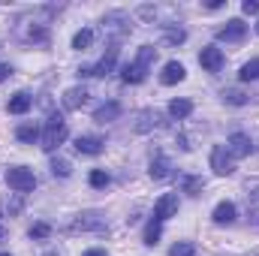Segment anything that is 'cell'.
<instances>
[{
    "mask_svg": "<svg viewBox=\"0 0 259 256\" xmlns=\"http://www.w3.org/2000/svg\"><path fill=\"white\" fill-rule=\"evenodd\" d=\"M66 139V121L64 115H58V112H52L49 115V121H46V130H42V151H55L58 145H64Z\"/></svg>",
    "mask_w": 259,
    "mask_h": 256,
    "instance_id": "cell-1",
    "label": "cell"
},
{
    "mask_svg": "<svg viewBox=\"0 0 259 256\" xmlns=\"http://www.w3.org/2000/svg\"><path fill=\"white\" fill-rule=\"evenodd\" d=\"M103 30H106L109 36H127L130 33V18L124 12H112V15L103 18Z\"/></svg>",
    "mask_w": 259,
    "mask_h": 256,
    "instance_id": "cell-7",
    "label": "cell"
},
{
    "mask_svg": "<svg viewBox=\"0 0 259 256\" xmlns=\"http://www.w3.org/2000/svg\"><path fill=\"white\" fill-rule=\"evenodd\" d=\"M84 103H88V91H84V88H69V91L64 94L66 109H81Z\"/></svg>",
    "mask_w": 259,
    "mask_h": 256,
    "instance_id": "cell-19",
    "label": "cell"
},
{
    "mask_svg": "<svg viewBox=\"0 0 259 256\" xmlns=\"http://www.w3.org/2000/svg\"><path fill=\"white\" fill-rule=\"evenodd\" d=\"M30 106H33V97L30 94H24V91H18V94H12L9 97V112L12 115H24V112H30Z\"/></svg>",
    "mask_w": 259,
    "mask_h": 256,
    "instance_id": "cell-14",
    "label": "cell"
},
{
    "mask_svg": "<svg viewBox=\"0 0 259 256\" xmlns=\"http://www.w3.org/2000/svg\"><path fill=\"white\" fill-rule=\"evenodd\" d=\"M103 145H106V142H103L100 136H78V139H75V151H78V154H91V157H94V154H103Z\"/></svg>",
    "mask_w": 259,
    "mask_h": 256,
    "instance_id": "cell-12",
    "label": "cell"
},
{
    "mask_svg": "<svg viewBox=\"0 0 259 256\" xmlns=\"http://www.w3.org/2000/svg\"><path fill=\"white\" fill-rule=\"evenodd\" d=\"M175 214H178V193H163L157 199V205H154V217L163 223V220H169Z\"/></svg>",
    "mask_w": 259,
    "mask_h": 256,
    "instance_id": "cell-6",
    "label": "cell"
},
{
    "mask_svg": "<svg viewBox=\"0 0 259 256\" xmlns=\"http://www.w3.org/2000/svg\"><path fill=\"white\" fill-rule=\"evenodd\" d=\"M88 181H91V187H97V190H103V187H109V181H112V178H109V172H103V169H94Z\"/></svg>",
    "mask_w": 259,
    "mask_h": 256,
    "instance_id": "cell-30",
    "label": "cell"
},
{
    "mask_svg": "<svg viewBox=\"0 0 259 256\" xmlns=\"http://www.w3.org/2000/svg\"><path fill=\"white\" fill-rule=\"evenodd\" d=\"M199 64L205 66L208 72H220L223 64H226V58H223V52H220L217 46H205V49L199 52Z\"/></svg>",
    "mask_w": 259,
    "mask_h": 256,
    "instance_id": "cell-9",
    "label": "cell"
},
{
    "mask_svg": "<svg viewBox=\"0 0 259 256\" xmlns=\"http://www.w3.org/2000/svg\"><path fill=\"white\" fill-rule=\"evenodd\" d=\"M226 151H229V157H247L253 151V142H250L247 133H232L229 142H226Z\"/></svg>",
    "mask_w": 259,
    "mask_h": 256,
    "instance_id": "cell-10",
    "label": "cell"
},
{
    "mask_svg": "<svg viewBox=\"0 0 259 256\" xmlns=\"http://www.w3.org/2000/svg\"><path fill=\"white\" fill-rule=\"evenodd\" d=\"M52 175H55V178H69V175H72L69 160H61V157H58V160H52Z\"/></svg>",
    "mask_w": 259,
    "mask_h": 256,
    "instance_id": "cell-29",
    "label": "cell"
},
{
    "mask_svg": "<svg viewBox=\"0 0 259 256\" xmlns=\"http://www.w3.org/2000/svg\"><path fill=\"white\" fill-rule=\"evenodd\" d=\"M52 235V226L49 223H33L30 226V238H49Z\"/></svg>",
    "mask_w": 259,
    "mask_h": 256,
    "instance_id": "cell-33",
    "label": "cell"
},
{
    "mask_svg": "<svg viewBox=\"0 0 259 256\" xmlns=\"http://www.w3.org/2000/svg\"><path fill=\"white\" fill-rule=\"evenodd\" d=\"M9 75H12V66L3 64V66H0V81H3V78H9Z\"/></svg>",
    "mask_w": 259,
    "mask_h": 256,
    "instance_id": "cell-36",
    "label": "cell"
},
{
    "mask_svg": "<svg viewBox=\"0 0 259 256\" xmlns=\"http://www.w3.org/2000/svg\"><path fill=\"white\" fill-rule=\"evenodd\" d=\"M169 256H196V247L190 241H178V244H172Z\"/></svg>",
    "mask_w": 259,
    "mask_h": 256,
    "instance_id": "cell-31",
    "label": "cell"
},
{
    "mask_svg": "<svg viewBox=\"0 0 259 256\" xmlns=\"http://www.w3.org/2000/svg\"><path fill=\"white\" fill-rule=\"evenodd\" d=\"M27 39H33V42H46V39H49V30H46V27H30V30H27Z\"/></svg>",
    "mask_w": 259,
    "mask_h": 256,
    "instance_id": "cell-34",
    "label": "cell"
},
{
    "mask_svg": "<svg viewBox=\"0 0 259 256\" xmlns=\"http://www.w3.org/2000/svg\"><path fill=\"white\" fill-rule=\"evenodd\" d=\"M157 127H163V118H160L157 112L145 109V112H139V115H136V124H133L136 133H148V130H157Z\"/></svg>",
    "mask_w": 259,
    "mask_h": 256,
    "instance_id": "cell-11",
    "label": "cell"
},
{
    "mask_svg": "<svg viewBox=\"0 0 259 256\" xmlns=\"http://www.w3.org/2000/svg\"><path fill=\"white\" fill-rule=\"evenodd\" d=\"M181 187H184V193H190V196H199V193L205 190V181L196 178V175H187V178L181 181Z\"/></svg>",
    "mask_w": 259,
    "mask_h": 256,
    "instance_id": "cell-27",
    "label": "cell"
},
{
    "mask_svg": "<svg viewBox=\"0 0 259 256\" xmlns=\"http://www.w3.org/2000/svg\"><path fill=\"white\" fill-rule=\"evenodd\" d=\"M0 256H9V253H0Z\"/></svg>",
    "mask_w": 259,
    "mask_h": 256,
    "instance_id": "cell-41",
    "label": "cell"
},
{
    "mask_svg": "<svg viewBox=\"0 0 259 256\" xmlns=\"http://www.w3.org/2000/svg\"><path fill=\"white\" fill-rule=\"evenodd\" d=\"M145 75H148V72H145V66H139L136 61L121 69V78H124L127 84H142V81H145Z\"/></svg>",
    "mask_w": 259,
    "mask_h": 256,
    "instance_id": "cell-20",
    "label": "cell"
},
{
    "mask_svg": "<svg viewBox=\"0 0 259 256\" xmlns=\"http://www.w3.org/2000/svg\"><path fill=\"white\" fill-rule=\"evenodd\" d=\"M247 211H250L253 223H259V181L247 187Z\"/></svg>",
    "mask_w": 259,
    "mask_h": 256,
    "instance_id": "cell-21",
    "label": "cell"
},
{
    "mask_svg": "<svg viewBox=\"0 0 259 256\" xmlns=\"http://www.w3.org/2000/svg\"><path fill=\"white\" fill-rule=\"evenodd\" d=\"M115 61H118V46L112 42V46L106 49V55H103L97 64H94V66H81V69H78V75H81V78H88V75H109V72L115 69Z\"/></svg>",
    "mask_w": 259,
    "mask_h": 256,
    "instance_id": "cell-3",
    "label": "cell"
},
{
    "mask_svg": "<svg viewBox=\"0 0 259 256\" xmlns=\"http://www.w3.org/2000/svg\"><path fill=\"white\" fill-rule=\"evenodd\" d=\"M160 232H163V226H160V220L154 217V220L145 226V244H148V247H154V244L160 241Z\"/></svg>",
    "mask_w": 259,
    "mask_h": 256,
    "instance_id": "cell-25",
    "label": "cell"
},
{
    "mask_svg": "<svg viewBox=\"0 0 259 256\" xmlns=\"http://www.w3.org/2000/svg\"><path fill=\"white\" fill-rule=\"evenodd\" d=\"M223 100L229 106H244L247 103V94H241V91H223Z\"/></svg>",
    "mask_w": 259,
    "mask_h": 256,
    "instance_id": "cell-32",
    "label": "cell"
},
{
    "mask_svg": "<svg viewBox=\"0 0 259 256\" xmlns=\"http://www.w3.org/2000/svg\"><path fill=\"white\" fill-rule=\"evenodd\" d=\"M6 184H9L12 190H18V193H30L33 187H36V178H33L30 169L12 166V169H6Z\"/></svg>",
    "mask_w": 259,
    "mask_h": 256,
    "instance_id": "cell-2",
    "label": "cell"
},
{
    "mask_svg": "<svg viewBox=\"0 0 259 256\" xmlns=\"http://www.w3.org/2000/svg\"><path fill=\"white\" fill-rule=\"evenodd\" d=\"M190 112H193V103L190 100H172L169 103V115L172 118H187Z\"/></svg>",
    "mask_w": 259,
    "mask_h": 256,
    "instance_id": "cell-23",
    "label": "cell"
},
{
    "mask_svg": "<svg viewBox=\"0 0 259 256\" xmlns=\"http://www.w3.org/2000/svg\"><path fill=\"white\" fill-rule=\"evenodd\" d=\"M163 33H166V39H169L172 46H178V42H184V39H187V30H184V27H178V24H163Z\"/></svg>",
    "mask_w": 259,
    "mask_h": 256,
    "instance_id": "cell-24",
    "label": "cell"
},
{
    "mask_svg": "<svg viewBox=\"0 0 259 256\" xmlns=\"http://www.w3.org/2000/svg\"><path fill=\"white\" fill-rule=\"evenodd\" d=\"M235 214H238V211H235V205H232V202H220V205L214 208V214H211V217H214V223H217V226H229V223H235Z\"/></svg>",
    "mask_w": 259,
    "mask_h": 256,
    "instance_id": "cell-15",
    "label": "cell"
},
{
    "mask_svg": "<svg viewBox=\"0 0 259 256\" xmlns=\"http://www.w3.org/2000/svg\"><path fill=\"white\" fill-rule=\"evenodd\" d=\"M241 12L244 15H259V0H244L241 3Z\"/></svg>",
    "mask_w": 259,
    "mask_h": 256,
    "instance_id": "cell-35",
    "label": "cell"
},
{
    "mask_svg": "<svg viewBox=\"0 0 259 256\" xmlns=\"http://www.w3.org/2000/svg\"><path fill=\"white\" fill-rule=\"evenodd\" d=\"M184 75H187L184 64L169 61V64L163 66V72H160V81H163V84H178V81H184Z\"/></svg>",
    "mask_w": 259,
    "mask_h": 256,
    "instance_id": "cell-13",
    "label": "cell"
},
{
    "mask_svg": "<svg viewBox=\"0 0 259 256\" xmlns=\"http://www.w3.org/2000/svg\"><path fill=\"white\" fill-rule=\"evenodd\" d=\"M154 61H157V49H154V46H142V49H139V55H136V64L148 69Z\"/></svg>",
    "mask_w": 259,
    "mask_h": 256,
    "instance_id": "cell-26",
    "label": "cell"
},
{
    "mask_svg": "<svg viewBox=\"0 0 259 256\" xmlns=\"http://www.w3.org/2000/svg\"><path fill=\"white\" fill-rule=\"evenodd\" d=\"M244 36H247V24L241 18H232L223 27H217V39H223V42H241Z\"/></svg>",
    "mask_w": 259,
    "mask_h": 256,
    "instance_id": "cell-4",
    "label": "cell"
},
{
    "mask_svg": "<svg viewBox=\"0 0 259 256\" xmlns=\"http://www.w3.org/2000/svg\"><path fill=\"white\" fill-rule=\"evenodd\" d=\"M91 42H94V30H91V27H84V30H78V33L72 36V49H75V52L91 49Z\"/></svg>",
    "mask_w": 259,
    "mask_h": 256,
    "instance_id": "cell-22",
    "label": "cell"
},
{
    "mask_svg": "<svg viewBox=\"0 0 259 256\" xmlns=\"http://www.w3.org/2000/svg\"><path fill=\"white\" fill-rule=\"evenodd\" d=\"M118 115H121V103L112 100V103H103V106L94 112V121H97V124H109V121H115Z\"/></svg>",
    "mask_w": 259,
    "mask_h": 256,
    "instance_id": "cell-16",
    "label": "cell"
},
{
    "mask_svg": "<svg viewBox=\"0 0 259 256\" xmlns=\"http://www.w3.org/2000/svg\"><path fill=\"white\" fill-rule=\"evenodd\" d=\"M256 30H259V24H256Z\"/></svg>",
    "mask_w": 259,
    "mask_h": 256,
    "instance_id": "cell-42",
    "label": "cell"
},
{
    "mask_svg": "<svg viewBox=\"0 0 259 256\" xmlns=\"http://www.w3.org/2000/svg\"><path fill=\"white\" fill-rule=\"evenodd\" d=\"M42 256H58V253H42Z\"/></svg>",
    "mask_w": 259,
    "mask_h": 256,
    "instance_id": "cell-40",
    "label": "cell"
},
{
    "mask_svg": "<svg viewBox=\"0 0 259 256\" xmlns=\"http://www.w3.org/2000/svg\"><path fill=\"white\" fill-rule=\"evenodd\" d=\"M15 136H18V142H24V145H33L36 139H42V133H39V124H33V121H27V124H18Z\"/></svg>",
    "mask_w": 259,
    "mask_h": 256,
    "instance_id": "cell-18",
    "label": "cell"
},
{
    "mask_svg": "<svg viewBox=\"0 0 259 256\" xmlns=\"http://www.w3.org/2000/svg\"><path fill=\"white\" fill-rule=\"evenodd\" d=\"M109 232V226H106V220L100 217V214H81L72 226H69V232Z\"/></svg>",
    "mask_w": 259,
    "mask_h": 256,
    "instance_id": "cell-8",
    "label": "cell"
},
{
    "mask_svg": "<svg viewBox=\"0 0 259 256\" xmlns=\"http://www.w3.org/2000/svg\"><path fill=\"white\" fill-rule=\"evenodd\" d=\"M211 169H214V175H232L235 172L226 145H214V151H211Z\"/></svg>",
    "mask_w": 259,
    "mask_h": 256,
    "instance_id": "cell-5",
    "label": "cell"
},
{
    "mask_svg": "<svg viewBox=\"0 0 259 256\" xmlns=\"http://www.w3.org/2000/svg\"><path fill=\"white\" fill-rule=\"evenodd\" d=\"M81 256H106V250L103 247H91V250H84Z\"/></svg>",
    "mask_w": 259,
    "mask_h": 256,
    "instance_id": "cell-37",
    "label": "cell"
},
{
    "mask_svg": "<svg viewBox=\"0 0 259 256\" xmlns=\"http://www.w3.org/2000/svg\"><path fill=\"white\" fill-rule=\"evenodd\" d=\"M247 256H259V250H253V253H247Z\"/></svg>",
    "mask_w": 259,
    "mask_h": 256,
    "instance_id": "cell-39",
    "label": "cell"
},
{
    "mask_svg": "<svg viewBox=\"0 0 259 256\" xmlns=\"http://www.w3.org/2000/svg\"><path fill=\"white\" fill-rule=\"evenodd\" d=\"M3 238H6V229H3V226H0V241H3Z\"/></svg>",
    "mask_w": 259,
    "mask_h": 256,
    "instance_id": "cell-38",
    "label": "cell"
},
{
    "mask_svg": "<svg viewBox=\"0 0 259 256\" xmlns=\"http://www.w3.org/2000/svg\"><path fill=\"white\" fill-rule=\"evenodd\" d=\"M169 169H172L169 160L157 151V154L151 157V178H154V181H163V178H169Z\"/></svg>",
    "mask_w": 259,
    "mask_h": 256,
    "instance_id": "cell-17",
    "label": "cell"
},
{
    "mask_svg": "<svg viewBox=\"0 0 259 256\" xmlns=\"http://www.w3.org/2000/svg\"><path fill=\"white\" fill-rule=\"evenodd\" d=\"M238 78H241V81H253V78H259V61H256V58H253V61H247V64L241 66Z\"/></svg>",
    "mask_w": 259,
    "mask_h": 256,
    "instance_id": "cell-28",
    "label": "cell"
}]
</instances>
